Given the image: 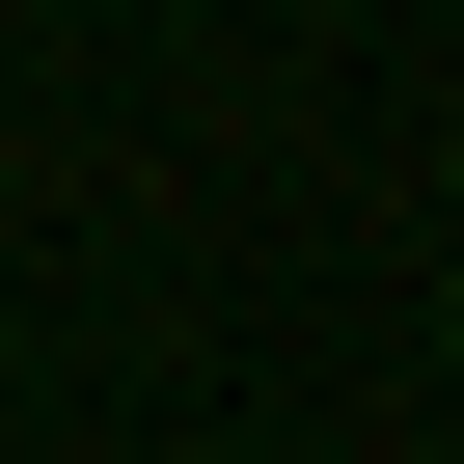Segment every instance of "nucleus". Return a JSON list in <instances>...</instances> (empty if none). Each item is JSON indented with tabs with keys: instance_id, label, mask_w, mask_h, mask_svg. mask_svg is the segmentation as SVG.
<instances>
[{
	"instance_id": "obj_1",
	"label": "nucleus",
	"mask_w": 464,
	"mask_h": 464,
	"mask_svg": "<svg viewBox=\"0 0 464 464\" xmlns=\"http://www.w3.org/2000/svg\"><path fill=\"white\" fill-rule=\"evenodd\" d=\"M0 355H28V328H0Z\"/></svg>"
}]
</instances>
